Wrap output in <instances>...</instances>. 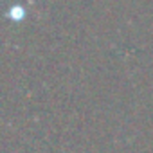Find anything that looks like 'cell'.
Instances as JSON below:
<instances>
[{
  "mask_svg": "<svg viewBox=\"0 0 153 153\" xmlns=\"http://www.w3.org/2000/svg\"><path fill=\"white\" fill-rule=\"evenodd\" d=\"M24 15H25V13H24V9H22L20 6H13V7H11V11H9V16H11L15 22H16V20H22V18H24Z\"/></svg>",
  "mask_w": 153,
  "mask_h": 153,
  "instance_id": "cell-1",
  "label": "cell"
}]
</instances>
